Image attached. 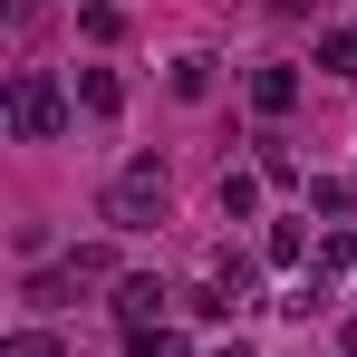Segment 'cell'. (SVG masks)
Returning a JSON list of instances; mask_svg holds the SVG:
<instances>
[{"mask_svg":"<svg viewBox=\"0 0 357 357\" xmlns=\"http://www.w3.org/2000/svg\"><path fill=\"white\" fill-rule=\"evenodd\" d=\"M165 203H174L165 165H126V174L107 183V222H116V232H145V222H165Z\"/></svg>","mask_w":357,"mask_h":357,"instance_id":"6da1fadb","label":"cell"},{"mask_svg":"<svg viewBox=\"0 0 357 357\" xmlns=\"http://www.w3.org/2000/svg\"><path fill=\"white\" fill-rule=\"evenodd\" d=\"M10 126H20V135H59V126H68V97L49 87V77H39V68L10 87Z\"/></svg>","mask_w":357,"mask_h":357,"instance_id":"7a4b0ae2","label":"cell"},{"mask_svg":"<svg viewBox=\"0 0 357 357\" xmlns=\"http://www.w3.org/2000/svg\"><path fill=\"white\" fill-rule=\"evenodd\" d=\"M165 299H174L165 280H116V328H126V338H145V328L165 319Z\"/></svg>","mask_w":357,"mask_h":357,"instance_id":"3957f363","label":"cell"},{"mask_svg":"<svg viewBox=\"0 0 357 357\" xmlns=\"http://www.w3.org/2000/svg\"><path fill=\"white\" fill-rule=\"evenodd\" d=\"M290 97H299L290 68H261V77H251V107H261V116H290Z\"/></svg>","mask_w":357,"mask_h":357,"instance_id":"277c9868","label":"cell"},{"mask_svg":"<svg viewBox=\"0 0 357 357\" xmlns=\"http://www.w3.org/2000/svg\"><path fill=\"white\" fill-rule=\"evenodd\" d=\"M77 107H87V116H116V107H126V87L107 77V68H87V77H77Z\"/></svg>","mask_w":357,"mask_h":357,"instance_id":"5b68a950","label":"cell"},{"mask_svg":"<svg viewBox=\"0 0 357 357\" xmlns=\"http://www.w3.org/2000/svg\"><path fill=\"white\" fill-rule=\"evenodd\" d=\"M213 290H222V299L251 290V251H213Z\"/></svg>","mask_w":357,"mask_h":357,"instance_id":"8992f818","label":"cell"},{"mask_svg":"<svg viewBox=\"0 0 357 357\" xmlns=\"http://www.w3.org/2000/svg\"><path fill=\"white\" fill-rule=\"evenodd\" d=\"M319 68H328V77H357V29H328V39H319Z\"/></svg>","mask_w":357,"mask_h":357,"instance_id":"52a82bcc","label":"cell"},{"mask_svg":"<svg viewBox=\"0 0 357 357\" xmlns=\"http://www.w3.org/2000/svg\"><path fill=\"white\" fill-rule=\"evenodd\" d=\"M174 97H213V59H174Z\"/></svg>","mask_w":357,"mask_h":357,"instance_id":"ba28073f","label":"cell"},{"mask_svg":"<svg viewBox=\"0 0 357 357\" xmlns=\"http://www.w3.org/2000/svg\"><path fill=\"white\" fill-rule=\"evenodd\" d=\"M251 203H261V183H251V174H222V222H241Z\"/></svg>","mask_w":357,"mask_h":357,"instance_id":"9c48e42d","label":"cell"},{"mask_svg":"<svg viewBox=\"0 0 357 357\" xmlns=\"http://www.w3.org/2000/svg\"><path fill=\"white\" fill-rule=\"evenodd\" d=\"M68 280H116V261H107V251L87 241V251H68Z\"/></svg>","mask_w":357,"mask_h":357,"instance_id":"30bf717a","label":"cell"},{"mask_svg":"<svg viewBox=\"0 0 357 357\" xmlns=\"http://www.w3.org/2000/svg\"><path fill=\"white\" fill-rule=\"evenodd\" d=\"M39 20H49V0H10V39H20V49L39 39Z\"/></svg>","mask_w":357,"mask_h":357,"instance_id":"8fae6325","label":"cell"},{"mask_svg":"<svg viewBox=\"0 0 357 357\" xmlns=\"http://www.w3.org/2000/svg\"><path fill=\"white\" fill-rule=\"evenodd\" d=\"M348 203H357V193H348L338 174H319V183H309V213H348Z\"/></svg>","mask_w":357,"mask_h":357,"instance_id":"7c38bea8","label":"cell"},{"mask_svg":"<svg viewBox=\"0 0 357 357\" xmlns=\"http://www.w3.org/2000/svg\"><path fill=\"white\" fill-rule=\"evenodd\" d=\"M0 357H59V338H49V328H20V338H10Z\"/></svg>","mask_w":357,"mask_h":357,"instance_id":"4fadbf2b","label":"cell"},{"mask_svg":"<svg viewBox=\"0 0 357 357\" xmlns=\"http://www.w3.org/2000/svg\"><path fill=\"white\" fill-rule=\"evenodd\" d=\"M271 10H280V20H299V10H309V0H271Z\"/></svg>","mask_w":357,"mask_h":357,"instance_id":"5bb4252c","label":"cell"},{"mask_svg":"<svg viewBox=\"0 0 357 357\" xmlns=\"http://www.w3.org/2000/svg\"><path fill=\"white\" fill-rule=\"evenodd\" d=\"M222 357H251V348H241V338H232V348H222Z\"/></svg>","mask_w":357,"mask_h":357,"instance_id":"9a60e30c","label":"cell"},{"mask_svg":"<svg viewBox=\"0 0 357 357\" xmlns=\"http://www.w3.org/2000/svg\"><path fill=\"white\" fill-rule=\"evenodd\" d=\"M348 348H357V319H348Z\"/></svg>","mask_w":357,"mask_h":357,"instance_id":"2e32d148","label":"cell"}]
</instances>
